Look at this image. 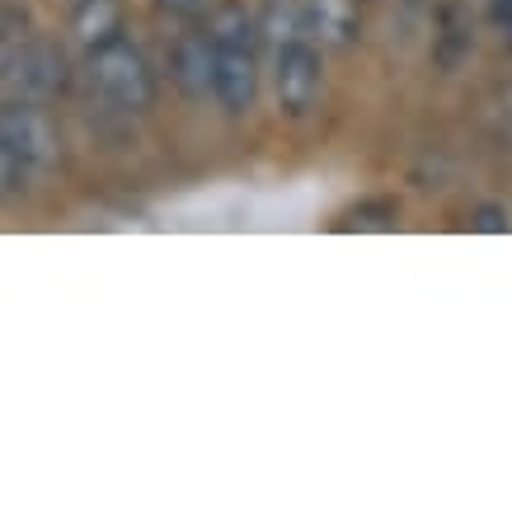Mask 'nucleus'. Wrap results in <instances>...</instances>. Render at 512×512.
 <instances>
[{"label": "nucleus", "instance_id": "obj_1", "mask_svg": "<svg viewBox=\"0 0 512 512\" xmlns=\"http://www.w3.org/2000/svg\"><path fill=\"white\" fill-rule=\"evenodd\" d=\"M85 90H90L94 109L109 118H146L160 99V76L151 57L123 33V38L85 52Z\"/></svg>", "mask_w": 512, "mask_h": 512}, {"label": "nucleus", "instance_id": "obj_2", "mask_svg": "<svg viewBox=\"0 0 512 512\" xmlns=\"http://www.w3.org/2000/svg\"><path fill=\"white\" fill-rule=\"evenodd\" d=\"M71 90V62L57 43L47 38H24V43L0 62V94L5 99H33L47 104L57 94Z\"/></svg>", "mask_w": 512, "mask_h": 512}, {"label": "nucleus", "instance_id": "obj_3", "mask_svg": "<svg viewBox=\"0 0 512 512\" xmlns=\"http://www.w3.org/2000/svg\"><path fill=\"white\" fill-rule=\"evenodd\" d=\"M273 85H278V109L287 118H306L325 85V62L315 38H292L273 47Z\"/></svg>", "mask_w": 512, "mask_h": 512}, {"label": "nucleus", "instance_id": "obj_4", "mask_svg": "<svg viewBox=\"0 0 512 512\" xmlns=\"http://www.w3.org/2000/svg\"><path fill=\"white\" fill-rule=\"evenodd\" d=\"M0 146H10L33 170H47V165L62 160V132L52 123V113L33 99H5L0 104Z\"/></svg>", "mask_w": 512, "mask_h": 512}, {"label": "nucleus", "instance_id": "obj_5", "mask_svg": "<svg viewBox=\"0 0 512 512\" xmlns=\"http://www.w3.org/2000/svg\"><path fill=\"white\" fill-rule=\"evenodd\" d=\"M254 99H259V43H217L212 38V104L226 118H240L254 109Z\"/></svg>", "mask_w": 512, "mask_h": 512}, {"label": "nucleus", "instance_id": "obj_6", "mask_svg": "<svg viewBox=\"0 0 512 512\" xmlns=\"http://www.w3.org/2000/svg\"><path fill=\"white\" fill-rule=\"evenodd\" d=\"M165 71H170V85L184 94L188 104H207L212 99V38H207V24H179L170 57H165Z\"/></svg>", "mask_w": 512, "mask_h": 512}, {"label": "nucleus", "instance_id": "obj_7", "mask_svg": "<svg viewBox=\"0 0 512 512\" xmlns=\"http://www.w3.org/2000/svg\"><path fill=\"white\" fill-rule=\"evenodd\" d=\"M306 38L329 52H348L362 38V5L357 0H306Z\"/></svg>", "mask_w": 512, "mask_h": 512}, {"label": "nucleus", "instance_id": "obj_8", "mask_svg": "<svg viewBox=\"0 0 512 512\" xmlns=\"http://www.w3.org/2000/svg\"><path fill=\"white\" fill-rule=\"evenodd\" d=\"M123 24H127L123 0H76V10H71V38L85 52L123 38Z\"/></svg>", "mask_w": 512, "mask_h": 512}, {"label": "nucleus", "instance_id": "obj_9", "mask_svg": "<svg viewBox=\"0 0 512 512\" xmlns=\"http://www.w3.org/2000/svg\"><path fill=\"white\" fill-rule=\"evenodd\" d=\"M470 52H475V29H470V19L461 10H442L433 29V62L442 76H456L461 66L470 62Z\"/></svg>", "mask_w": 512, "mask_h": 512}, {"label": "nucleus", "instance_id": "obj_10", "mask_svg": "<svg viewBox=\"0 0 512 512\" xmlns=\"http://www.w3.org/2000/svg\"><path fill=\"white\" fill-rule=\"evenodd\" d=\"M259 38H268L273 47L306 38V0H268L264 19H259Z\"/></svg>", "mask_w": 512, "mask_h": 512}, {"label": "nucleus", "instance_id": "obj_11", "mask_svg": "<svg viewBox=\"0 0 512 512\" xmlns=\"http://www.w3.org/2000/svg\"><path fill=\"white\" fill-rule=\"evenodd\" d=\"M33 165L29 160H19L10 146H0V202H15V198H24L29 193V184H33Z\"/></svg>", "mask_w": 512, "mask_h": 512}, {"label": "nucleus", "instance_id": "obj_12", "mask_svg": "<svg viewBox=\"0 0 512 512\" xmlns=\"http://www.w3.org/2000/svg\"><path fill=\"white\" fill-rule=\"evenodd\" d=\"M24 38H33V19L24 5H15V0H0V62L15 52Z\"/></svg>", "mask_w": 512, "mask_h": 512}, {"label": "nucleus", "instance_id": "obj_13", "mask_svg": "<svg viewBox=\"0 0 512 512\" xmlns=\"http://www.w3.org/2000/svg\"><path fill=\"white\" fill-rule=\"evenodd\" d=\"M484 127L494 132V141L512 146V80L498 85V90L484 99Z\"/></svg>", "mask_w": 512, "mask_h": 512}, {"label": "nucleus", "instance_id": "obj_14", "mask_svg": "<svg viewBox=\"0 0 512 512\" xmlns=\"http://www.w3.org/2000/svg\"><path fill=\"white\" fill-rule=\"evenodd\" d=\"M156 10L170 24H202L212 15V0H156Z\"/></svg>", "mask_w": 512, "mask_h": 512}, {"label": "nucleus", "instance_id": "obj_15", "mask_svg": "<svg viewBox=\"0 0 512 512\" xmlns=\"http://www.w3.org/2000/svg\"><path fill=\"white\" fill-rule=\"evenodd\" d=\"M348 226H357V231H386V226H395V202H376V207H357L353 217H348Z\"/></svg>", "mask_w": 512, "mask_h": 512}, {"label": "nucleus", "instance_id": "obj_16", "mask_svg": "<svg viewBox=\"0 0 512 512\" xmlns=\"http://www.w3.org/2000/svg\"><path fill=\"white\" fill-rule=\"evenodd\" d=\"M470 231L508 235V231H512V217L503 212V207H494V202H484V207H475V212H470Z\"/></svg>", "mask_w": 512, "mask_h": 512}, {"label": "nucleus", "instance_id": "obj_17", "mask_svg": "<svg viewBox=\"0 0 512 512\" xmlns=\"http://www.w3.org/2000/svg\"><path fill=\"white\" fill-rule=\"evenodd\" d=\"M494 19L498 24H512V0H494Z\"/></svg>", "mask_w": 512, "mask_h": 512}]
</instances>
